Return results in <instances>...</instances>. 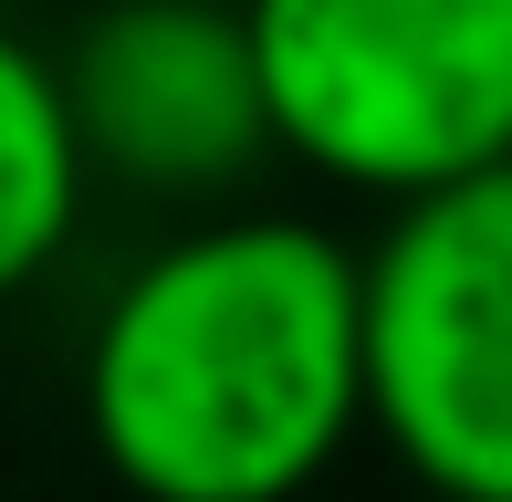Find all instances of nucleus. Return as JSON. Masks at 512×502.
Listing matches in <instances>:
<instances>
[{"mask_svg": "<svg viewBox=\"0 0 512 502\" xmlns=\"http://www.w3.org/2000/svg\"><path fill=\"white\" fill-rule=\"evenodd\" d=\"M84 178H95V157H84L63 63H42L21 32H0V293H21L74 241Z\"/></svg>", "mask_w": 512, "mask_h": 502, "instance_id": "nucleus-5", "label": "nucleus"}, {"mask_svg": "<svg viewBox=\"0 0 512 502\" xmlns=\"http://www.w3.org/2000/svg\"><path fill=\"white\" fill-rule=\"evenodd\" d=\"M366 408L439 502H512V168L408 199L366 251Z\"/></svg>", "mask_w": 512, "mask_h": 502, "instance_id": "nucleus-3", "label": "nucleus"}, {"mask_svg": "<svg viewBox=\"0 0 512 502\" xmlns=\"http://www.w3.org/2000/svg\"><path fill=\"white\" fill-rule=\"evenodd\" d=\"M84 157L136 189L199 199L272 147V95L241 0H105L63 53Z\"/></svg>", "mask_w": 512, "mask_h": 502, "instance_id": "nucleus-4", "label": "nucleus"}, {"mask_svg": "<svg viewBox=\"0 0 512 502\" xmlns=\"http://www.w3.org/2000/svg\"><path fill=\"white\" fill-rule=\"evenodd\" d=\"M272 147L366 199L512 168V0H241Z\"/></svg>", "mask_w": 512, "mask_h": 502, "instance_id": "nucleus-2", "label": "nucleus"}, {"mask_svg": "<svg viewBox=\"0 0 512 502\" xmlns=\"http://www.w3.org/2000/svg\"><path fill=\"white\" fill-rule=\"evenodd\" d=\"M84 429L136 502H293L366 408V251L251 210L178 231L84 346Z\"/></svg>", "mask_w": 512, "mask_h": 502, "instance_id": "nucleus-1", "label": "nucleus"}]
</instances>
